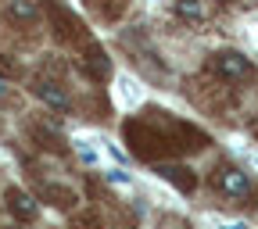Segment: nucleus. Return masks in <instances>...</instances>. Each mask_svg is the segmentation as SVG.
<instances>
[{
    "label": "nucleus",
    "mask_w": 258,
    "mask_h": 229,
    "mask_svg": "<svg viewBox=\"0 0 258 229\" xmlns=\"http://www.w3.org/2000/svg\"><path fill=\"white\" fill-rule=\"evenodd\" d=\"M215 72L226 79V83H247L251 75H254V68H251V61L244 57V54H237V50H222V54H215Z\"/></svg>",
    "instance_id": "obj_3"
},
{
    "label": "nucleus",
    "mask_w": 258,
    "mask_h": 229,
    "mask_svg": "<svg viewBox=\"0 0 258 229\" xmlns=\"http://www.w3.org/2000/svg\"><path fill=\"white\" fill-rule=\"evenodd\" d=\"M22 75V68L8 57V54H0V79H18Z\"/></svg>",
    "instance_id": "obj_15"
},
{
    "label": "nucleus",
    "mask_w": 258,
    "mask_h": 229,
    "mask_svg": "<svg viewBox=\"0 0 258 229\" xmlns=\"http://www.w3.org/2000/svg\"><path fill=\"white\" fill-rule=\"evenodd\" d=\"M215 186L226 193V197H251V179L233 165H222L215 172Z\"/></svg>",
    "instance_id": "obj_6"
},
{
    "label": "nucleus",
    "mask_w": 258,
    "mask_h": 229,
    "mask_svg": "<svg viewBox=\"0 0 258 229\" xmlns=\"http://www.w3.org/2000/svg\"><path fill=\"white\" fill-rule=\"evenodd\" d=\"M176 15L183 18V22H205L208 18V4L205 0H176Z\"/></svg>",
    "instance_id": "obj_11"
},
{
    "label": "nucleus",
    "mask_w": 258,
    "mask_h": 229,
    "mask_svg": "<svg viewBox=\"0 0 258 229\" xmlns=\"http://www.w3.org/2000/svg\"><path fill=\"white\" fill-rule=\"evenodd\" d=\"M4 15H8L11 25H36L40 22V4L36 0H11Z\"/></svg>",
    "instance_id": "obj_9"
},
{
    "label": "nucleus",
    "mask_w": 258,
    "mask_h": 229,
    "mask_svg": "<svg viewBox=\"0 0 258 229\" xmlns=\"http://www.w3.org/2000/svg\"><path fill=\"white\" fill-rule=\"evenodd\" d=\"M161 229H190L183 218H161Z\"/></svg>",
    "instance_id": "obj_16"
},
{
    "label": "nucleus",
    "mask_w": 258,
    "mask_h": 229,
    "mask_svg": "<svg viewBox=\"0 0 258 229\" xmlns=\"http://www.w3.org/2000/svg\"><path fill=\"white\" fill-rule=\"evenodd\" d=\"M86 4L97 11V15H101V18H108V22H115L122 11H125V4H129V0H86Z\"/></svg>",
    "instance_id": "obj_13"
},
{
    "label": "nucleus",
    "mask_w": 258,
    "mask_h": 229,
    "mask_svg": "<svg viewBox=\"0 0 258 229\" xmlns=\"http://www.w3.org/2000/svg\"><path fill=\"white\" fill-rule=\"evenodd\" d=\"M125 143L137 158L158 161V158L179 154V150H201V147H208V136L186 122H172V133H161L147 118H129L125 122Z\"/></svg>",
    "instance_id": "obj_1"
},
{
    "label": "nucleus",
    "mask_w": 258,
    "mask_h": 229,
    "mask_svg": "<svg viewBox=\"0 0 258 229\" xmlns=\"http://www.w3.org/2000/svg\"><path fill=\"white\" fill-rule=\"evenodd\" d=\"M50 29H54V40L57 43H72V47H86L90 43V32L86 25L61 4H50Z\"/></svg>",
    "instance_id": "obj_2"
},
{
    "label": "nucleus",
    "mask_w": 258,
    "mask_h": 229,
    "mask_svg": "<svg viewBox=\"0 0 258 229\" xmlns=\"http://www.w3.org/2000/svg\"><path fill=\"white\" fill-rule=\"evenodd\" d=\"M4 204H8V211L18 222H36V215H40V204L32 201V193H25L22 186H8L4 190Z\"/></svg>",
    "instance_id": "obj_5"
},
{
    "label": "nucleus",
    "mask_w": 258,
    "mask_h": 229,
    "mask_svg": "<svg viewBox=\"0 0 258 229\" xmlns=\"http://www.w3.org/2000/svg\"><path fill=\"white\" fill-rule=\"evenodd\" d=\"M72 229H104L101 225V215H93V211H83L72 218Z\"/></svg>",
    "instance_id": "obj_14"
},
{
    "label": "nucleus",
    "mask_w": 258,
    "mask_h": 229,
    "mask_svg": "<svg viewBox=\"0 0 258 229\" xmlns=\"http://www.w3.org/2000/svg\"><path fill=\"white\" fill-rule=\"evenodd\" d=\"M11 104V90L4 86V79H0V108H8Z\"/></svg>",
    "instance_id": "obj_17"
},
{
    "label": "nucleus",
    "mask_w": 258,
    "mask_h": 229,
    "mask_svg": "<svg viewBox=\"0 0 258 229\" xmlns=\"http://www.w3.org/2000/svg\"><path fill=\"white\" fill-rule=\"evenodd\" d=\"M32 93L40 97V101L47 104V108H54V111H69L72 108V101H69V93H64L54 79H32V86H29Z\"/></svg>",
    "instance_id": "obj_7"
},
{
    "label": "nucleus",
    "mask_w": 258,
    "mask_h": 229,
    "mask_svg": "<svg viewBox=\"0 0 258 229\" xmlns=\"http://www.w3.org/2000/svg\"><path fill=\"white\" fill-rule=\"evenodd\" d=\"M79 68H83V75H90L93 83H104L108 75H111V61H108V54L97 47L93 40L83 47V54H79Z\"/></svg>",
    "instance_id": "obj_4"
},
{
    "label": "nucleus",
    "mask_w": 258,
    "mask_h": 229,
    "mask_svg": "<svg viewBox=\"0 0 258 229\" xmlns=\"http://www.w3.org/2000/svg\"><path fill=\"white\" fill-rule=\"evenodd\" d=\"M219 4H230V0H219Z\"/></svg>",
    "instance_id": "obj_18"
},
{
    "label": "nucleus",
    "mask_w": 258,
    "mask_h": 229,
    "mask_svg": "<svg viewBox=\"0 0 258 229\" xmlns=\"http://www.w3.org/2000/svg\"><path fill=\"white\" fill-rule=\"evenodd\" d=\"M40 197L47 201V204H54V208H61V211H69V208H76V190H69V186H57V183H43L40 186Z\"/></svg>",
    "instance_id": "obj_10"
},
{
    "label": "nucleus",
    "mask_w": 258,
    "mask_h": 229,
    "mask_svg": "<svg viewBox=\"0 0 258 229\" xmlns=\"http://www.w3.org/2000/svg\"><path fill=\"white\" fill-rule=\"evenodd\" d=\"M158 176L161 179H169L176 190H183V193H194L198 190V176H194L186 165H158Z\"/></svg>",
    "instance_id": "obj_8"
},
{
    "label": "nucleus",
    "mask_w": 258,
    "mask_h": 229,
    "mask_svg": "<svg viewBox=\"0 0 258 229\" xmlns=\"http://www.w3.org/2000/svg\"><path fill=\"white\" fill-rule=\"evenodd\" d=\"M32 140H36L43 150H54V154H64V150H69V143H64L57 133H47L43 125H32Z\"/></svg>",
    "instance_id": "obj_12"
}]
</instances>
